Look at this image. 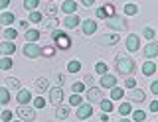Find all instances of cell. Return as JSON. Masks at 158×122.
<instances>
[{
    "label": "cell",
    "mask_w": 158,
    "mask_h": 122,
    "mask_svg": "<svg viewBox=\"0 0 158 122\" xmlns=\"http://www.w3.org/2000/svg\"><path fill=\"white\" fill-rule=\"evenodd\" d=\"M115 67H117L118 75H125V79H127V77L132 75V71H135V61H132V57H128V55H117Z\"/></svg>",
    "instance_id": "obj_1"
},
{
    "label": "cell",
    "mask_w": 158,
    "mask_h": 122,
    "mask_svg": "<svg viewBox=\"0 0 158 122\" xmlns=\"http://www.w3.org/2000/svg\"><path fill=\"white\" fill-rule=\"evenodd\" d=\"M52 36H53V41H56V45L59 47V49H69V47H71V40H69V36L63 33L61 30H56Z\"/></svg>",
    "instance_id": "obj_2"
},
{
    "label": "cell",
    "mask_w": 158,
    "mask_h": 122,
    "mask_svg": "<svg viewBox=\"0 0 158 122\" xmlns=\"http://www.w3.org/2000/svg\"><path fill=\"white\" fill-rule=\"evenodd\" d=\"M107 28H111V30H115V32L127 30V28H128L127 18H123V16H113V18H109V20H107Z\"/></svg>",
    "instance_id": "obj_3"
},
{
    "label": "cell",
    "mask_w": 158,
    "mask_h": 122,
    "mask_svg": "<svg viewBox=\"0 0 158 122\" xmlns=\"http://www.w3.org/2000/svg\"><path fill=\"white\" fill-rule=\"evenodd\" d=\"M18 116H20V120L32 122L34 118H36V110L30 108V106H18Z\"/></svg>",
    "instance_id": "obj_4"
},
{
    "label": "cell",
    "mask_w": 158,
    "mask_h": 122,
    "mask_svg": "<svg viewBox=\"0 0 158 122\" xmlns=\"http://www.w3.org/2000/svg\"><path fill=\"white\" fill-rule=\"evenodd\" d=\"M63 100V89L61 87H52V89H49V102H52V104H59V102Z\"/></svg>",
    "instance_id": "obj_5"
},
{
    "label": "cell",
    "mask_w": 158,
    "mask_h": 122,
    "mask_svg": "<svg viewBox=\"0 0 158 122\" xmlns=\"http://www.w3.org/2000/svg\"><path fill=\"white\" fill-rule=\"evenodd\" d=\"M24 55L30 57V59H36V57L42 55V49H40L36 43H26L24 45Z\"/></svg>",
    "instance_id": "obj_6"
},
{
    "label": "cell",
    "mask_w": 158,
    "mask_h": 122,
    "mask_svg": "<svg viewBox=\"0 0 158 122\" xmlns=\"http://www.w3.org/2000/svg\"><path fill=\"white\" fill-rule=\"evenodd\" d=\"M97 41L101 43V45H115V43H118V33H105V36H99Z\"/></svg>",
    "instance_id": "obj_7"
},
{
    "label": "cell",
    "mask_w": 158,
    "mask_h": 122,
    "mask_svg": "<svg viewBox=\"0 0 158 122\" xmlns=\"http://www.w3.org/2000/svg\"><path fill=\"white\" fill-rule=\"evenodd\" d=\"M91 114H93V106L91 104H85V102H83L81 106H77V120H85Z\"/></svg>",
    "instance_id": "obj_8"
},
{
    "label": "cell",
    "mask_w": 158,
    "mask_h": 122,
    "mask_svg": "<svg viewBox=\"0 0 158 122\" xmlns=\"http://www.w3.org/2000/svg\"><path fill=\"white\" fill-rule=\"evenodd\" d=\"M16 100L20 102V104H28L30 100H32V91H28V89H20L18 91V95H16Z\"/></svg>",
    "instance_id": "obj_9"
},
{
    "label": "cell",
    "mask_w": 158,
    "mask_h": 122,
    "mask_svg": "<svg viewBox=\"0 0 158 122\" xmlns=\"http://www.w3.org/2000/svg\"><path fill=\"white\" fill-rule=\"evenodd\" d=\"M87 99L91 102H101L103 100V91L99 89V87H93V89L87 91Z\"/></svg>",
    "instance_id": "obj_10"
},
{
    "label": "cell",
    "mask_w": 158,
    "mask_h": 122,
    "mask_svg": "<svg viewBox=\"0 0 158 122\" xmlns=\"http://www.w3.org/2000/svg\"><path fill=\"white\" fill-rule=\"evenodd\" d=\"M101 87H105V89H113V87H117V77L115 75H103L101 77Z\"/></svg>",
    "instance_id": "obj_11"
},
{
    "label": "cell",
    "mask_w": 158,
    "mask_h": 122,
    "mask_svg": "<svg viewBox=\"0 0 158 122\" xmlns=\"http://www.w3.org/2000/svg\"><path fill=\"white\" fill-rule=\"evenodd\" d=\"M138 43H140V40H138V36H135V33H131V36L127 37V49H128V51H138Z\"/></svg>",
    "instance_id": "obj_12"
},
{
    "label": "cell",
    "mask_w": 158,
    "mask_h": 122,
    "mask_svg": "<svg viewBox=\"0 0 158 122\" xmlns=\"http://www.w3.org/2000/svg\"><path fill=\"white\" fill-rule=\"evenodd\" d=\"M128 96H131L132 100H136V102H144V99H146V95H144L142 89H131L128 91Z\"/></svg>",
    "instance_id": "obj_13"
},
{
    "label": "cell",
    "mask_w": 158,
    "mask_h": 122,
    "mask_svg": "<svg viewBox=\"0 0 158 122\" xmlns=\"http://www.w3.org/2000/svg\"><path fill=\"white\" fill-rule=\"evenodd\" d=\"M61 10L67 12L69 16H73V12H77V2L75 0H65V2L61 4Z\"/></svg>",
    "instance_id": "obj_14"
},
{
    "label": "cell",
    "mask_w": 158,
    "mask_h": 122,
    "mask_svg": "<svg viewBox=\"0 0 158 122\" xmlns=\"http://www.w3.org/2000/svg\"><path fill=\"white\" fill-rule=\"evenodd\" d=\"M16 51V43H12V41H2L0 43V53H4V55H10V53H14Z\"/></svg>",
    "instance_id": "obj_15"
},
{
    "label": "cell",
    "mask_w": 158,
    "mask_h": 122,
    "mask_svg": "<svg viewBox=\"0 0 158 122\" xmlns=\"http://www.w3.org/2000/svg\"><path fill=\"white\" fill-rule=\"evenodd\" d=\"M95 30H97V22L95 20H85L83 22V33H85V36L95 33Z\"/></svg>",
    "instance_id": "obj_16"
},
{
    "label": "cell",
    "mask_w": 158,
    "mask_h": 122,
    "mask_svg": "<svg viewBox=\"0 0 158 122\" xmlns=\"http://www.w3.org/2000/svg\"><path fill=\"white\" fill-rule=\"evenodd\" d=\"M57 26H59L57 18H46V20H42V28H46V30H53V32H56Z\"/></svg>",
    "instance_id": "obj_17"
},
{
    "label": "cell",
    "mask_w": 158,
    "mask_h": 122,
    "mask_svg": "<svg viewBox=\"0 0 158 122\" xmlns=\"http://www.w3.org/2000/svg\"><path fill=\"white\" fill-rule=\"evenodd\" d=\"M144 55H146V57H156V55H158V43H156V41L148 43V45L144 47Z\"/></svg>",
    "instance_id": "obj_18"
},
{
    "label": "cell",
    "mask_w": 158,
    "mask_h": 122,
    "mask_svg": "<svg viewBox=\"0 0 158 122\" xmlns=\"http://www.w3.org/2000/svg\"><path fill=\"white\" fill-rule=\"evenodd\" d=\"M14 20H16V16H14L12 12H2L0 14V24H2V26H10Z\"/></svg>",
    "instance_id": "obj_19"
},
{
    "label": "cell",
    "mask_w": 158,
    "mask_h": 122,
    "mask_svg": "<svg viewBox=\"0 0 158 122\" xmlns=\"http://www.w3.org/2000/svg\"><path fill=\"white\" fill-rule=\"evenodd\" d=\"M56 12H57L56 2H46V4H44V14H46V16L53 18V16H56Z\"/></svg>",
    "instance_id": "obj_20"
},
{
    "label": "cell",
    "mask_w": 158,
    "mask_h": 122,
    "mask_svg": "<svg viewBox=\"0 0 158 122\" xmlns=\"http://www.w3.org/2000/svg\"><path fill=\"white\" fill-rule=\"evenodd\" d=\"M63 26L65 28H77L79 26V16H75V14H73V16H67L65 20H63Z\"/></svg>",
    "instance_id": "obj_21"
},
{
    "label": "cell",
    "mask_w": 158,
    "mask_h": 122,
    "mask_svg": "<svg viewBox=\"0 0 158 122\" xmlns=\"http://www.w3.org/2000/svg\"><path fill=\"white\" fill-rule=\"evenodd\" d=\"M48 87H49V83H48L46 77H40V79L36 81V89H38V92H46Z\"/></svg>",
    "instance_id": "obj_22"
},
{
    "label": "cell",
    "mask_w": 158,
    "mask_h": 122,
    "mask_svg": "<svg viewBox=\"0 0 158 122\" xmlns=\"http://www.w3.org/2000/svg\"><path fill=\"white\" fill-rule=\"evenodd\" d=\"M142 73H144V75H154V73H156V63L146 61L144 65H142Z\"/></svg>",
    "instance_id": "obj_23"
},
{
    "label": "cell",
    "mask_w": 158,
    "mask_h": 122,
    "mask_svg": "<svg viewBox=\"0 0 158 122\" xmlns=\"http://www.w3.org/2000/svg\"><path fill=\"white\" fill-rule=\"evenodd\" d=\"M123 96H125V91L121 87H113L111 89V100H121Z\"/></svg>",
    "instance_id": "obj_24"
},
{
    "label": "cell",
    "mask_w": 158,
    "mask_h": 122,
    "mask_svg": "<svg viewBox=\"0 0 158 122\" xmlns=\"http://www.w3.org/2000/svg\"><path fill=\"white\" fill-rule=\"evenodd\" d=\"M56 116L59 120H65L67 116H69V106H57V110H56Z\"/></svg>",
    "instance_id": "obj_25"
},
{
    "label": "cell",
    "mask_w": 158,
    "mask_h": 122,
    "mask_svg": "<svg viewBox=\"0 0 158 122\" xmlns=\"http://www.w3.org/2000/svg\"><path fill=\"white\" fill-rule=\"evenodd\" d=\"M38 37H40V32H38V30H28V32H26V40H28V43H36Z\"/></svg>",
    "instance_id": "obj_26"
},
{
    "label": "cell",
    "mask_w": 158,
    "mask_h": 122,
    "mask_svg": "<svg viewBox=\"0 0 158 122\" xmlns=\"http://www.w3.org/2000/svg\"><path fill=\"white\" fill-rule=\"evenodd\" d=\"M12 65H14V61L10 59V57H2V59H0V69L10 71V69H12Z\"/></svg>",
    "instance_id": "obj_27"
},
{
    "label": "cell",
    "mask_w": 158,
    "mask_h": 122,
    "mask_svg": "<svg viewBox=\"0 0 158 122\" xmlns=\"http://www.w3.org/2000/svg\"><path fill=\"white\" fill-rule=\"evenodd\" d=\"M8 102H10L8 89H2V87H0V104H8Z\"/></svg>",
    "instance_id": "obj_28"
},
{
    "label": "cell",
    "mask_w": 158,
    "mask_h": 122,
    "mask_svg": "<svg viewBox=\"0 0 158 122\" xmlns=\"http://www.w3.org/2000/svg\"><path fill=\"white\" fill-rule=\"evenodd\" d=\"M4 37H6V41L16 40V37H18V32L14 30V28H6V30H4Z\"/></svg>",
    "instance_id": "obj_29"
},
{
    "label": "cell",
    "mask_w": 158,
    "mask_h": 122,
    "mask_svg": "<svg viewBox=\"0 0 158 122\" xmlns=\"http://www.w3.org/2000/svg\"><path fill=\"white\" fill-rule=\"evenodd\" d=\"M79 69H81V63H79L77 59H73V61L67 63V71H69V73H77Z\"/></svg>",
    "instance_id": "obj_30"
},
{
    "label": "cell",
    "mask_w": 158,
    "mask_h": 122,
    "mask_svg": "<svg viewBox=\"0 0 158 122\" xmlns=\"http://www.w3.org/2000/svg\"><path fill=\"white\" fill-rule=\"evenodd\" d=\"M118 112H121V116H128L132 112V106L128 104V102H123V104L118 106Z\"/></svg>",
    "instance_id": "obj_31"
},
{
    "label": "cell",
    "mask_w": 158,
    "mask_h": 122,
    "mask_svg": "<svg viewBox=\"0 0 158 122\" xmlns=\"http://www.w3.org/2000/svg\"><path fill=\"white\" fill-rule=\"evenodd\" d=\"M101 108H103L105 114H107V112H113V100H105V99H103L101 100Z\"/></svg>",
    "instance_id": "obj_32"
},
{
    "label": "cell",
    "mask_w": 158,
    "mask_h": 122,
    "mask_svg": "<svg viewBox=\"0 0 158 122\" xmlns=\"http://www.w3.org/2000/svg\"><path fill=\"white\" fill-rule=\"evenodd\" d=\"M125 12H127V16H135V14L138 12L136 4H125Z\"/></svg>",
    "instance_id": "obj_33"
},
{
    "label": "cell",
    "mask_w": 158,
    "mask_h": 122,
    "mask_svg": "<svg viewBox=\"0 0 158 122\" xmlns=\"http://www.w3.org/2000/svg\"><path fill=\"white\" fill-rule=\"evenodd\" d=\"M69 104H71V106H81V104H83L81 95H71V99H69Z\"/></svg>",
    "instance_id": "obj_34"
},
{
    "label": "cell",
    "mask_w": 158,
    "mask_h": 122,
    "mask_svg": "<svg viewBox=\"0 0 158 122\" xmlns=\"http://www.w3.org/2000/svg\"><path fill=\"white\" fill-rule=\"evenodd\" d=\"M42 55H44V57H53V55H56V49H53L52 45H46V47L42 49Z\"/></svg>",
    "instance_id": "obj_35"
},
{
    "label": "cell",
    "mask_w": 158,
    "mask_h": 122,
    "mask_svg": "<svg viewBox=\"0 0 158 122\" xmlns=\"http://www.w3.org/2000/svg\"><path fill=\"white\" fill-rule=\"evenodd\" d=\"M6 85L10 87V89H20V81L14 79V77H8V79H6Z\"/></svg>",
    "instance_id": "obj_36"
},
{
    "label": "cell",
    "mask_w": 158,
    "mask_h": 122,
    "mask_svg": "<svg viewBox=\"0 0 158 122\" xmlns=\"http://www.w3.org/2000/svg\"><path fill=\"white\" fill-rule=\"evenodd\" d=\"M38 0H24V8H26V10H32L34 12V8H36L38 6Z\"/></svg>",
    "instance_id": "obj_37"
},
{
    "label": "cell",
    "mask_w": 158,
    "mask_h": 122,
    "mask_svg": "<svg viewBox=\"0 0 158 122\" xmlns=\"http://www.w3.org/2000/svg\"><path fill=\"white\" fill-rule=\"evenodd\" d=\"M132 118H135L136 122H144V118H146V112H144V110H136L135 114H132Z\"/></svg>",
    "instance_id": "obj_38"
},
{
    "label": "cell",
    "mask_w": 158,
    "mask_h": 122,
    "mask_svg": "<svg viewBox=\"0 0 158 122\" xmlns=\"http://www.w3.org/2000/svg\"><path fill=\"white\" fill-rule=\"evenodd\" d=\"M95 73H99V75H107V65H105V63H97V65H95Z\"/></svg>",
    "instance_id": "obj_39"
},
{
    "label": "cell",
    "mask_w": 158,
    "mask_h": 122,
    "mask_svg": "<svg viewBox=\"0 0 158 122\" xmlns=\"http://www.w3.org/2000/svg\"><path fill=\"white\" fill-rule=\"evenodd\" d=\"M73 92H75V95H81L83 91H85V85H83V83H73Z\"/></svg>",
    "instance_id": "obj_40"
},
{
    "label": "cell",
    "mask_w": 158,
    "mask_h": 122,
    "mask_svg": "<svg viewBox=\"0 0 158 122\" xmlns=\"http://www.w3.org/2000/svg\"><path fill=\"white\" fill-rule=\"evenodd\" d=\"M30 22L40 24V22H42V14H40V12H30Z\"/></svg>",
    "instance_id": "obj_41"
},
{
    "label": "cell",
    "mask_w": 158,
    "mask_h": 122,
    "mask_svg": "<svg viewBox=\"0 0 158 122\" xmlns=\"http://www.w3.org/2000/svg\"><path fill=\"white\" fill-rule=\"evenodd\" d=\"M125 85H127V89H136V81L132 79V77H127V79H125Z\"/></svg>",
    "instance_id": "obj_42"
},
{
    "label": "cell",
    "mask_w": 158,
    "mask_h": 122,
    "mask_svg": "<svg viewBox=\"0 0 158 122\" xmlns=\"http://www.w3.org/2000/svg\"><path fill=\"white\" fill-rule=\"evenodd\" d=\"M83 85H89L93 89L95 87V79H93V75H85V79H83Z\"/></svg>",
    "instance_id": "obj_43"
},
{
    "label": "cell",
    "mask_w": 158,
    "mask_h": 122,
    "mask_svg": "<svg viewBox=\"0 0 158 122\" xmlns=\"http://www.w3.org/2000/svg\"><path fill=\"white\" fill-rule=\"evenodd\" d=\"M103 8H105V12H107V16H109V18L115 16V6H113V4H107V6H103Z\"/></svg>",
    "instance_id": "obj_44"
},
{
    "label": "cell",
    "mask_w": 158,
    "mask_h": 122,
    "mask_svg": "<svg viewBox=\"0 0 158 122\" xmlns=\"http://www.w3.org/2000/svg\"><path fill=\"white\" fill-rule=\"evenodd\" d=\"M34 106H36V108H44V106H46V100H44L42 96H38V99H34Z\"/></svg>",
    "instance_id": "obj_45"
},
{
    "label": "cell",
    "mask_w": 158,
    "mask_h": 122,
    "mask_svg": "<svg viewBox=\"0 0 158 122\" xmlns=\"http://www.w3.org/2000/svg\"><path fill=\"white\" fill-rule=\"evenodd\" d=\"M154 36H156V32L152 30V28H146V30H144V37H146V40H154Z\"/></svg>",
    "instance_id": "obj_46"
},
{
    "label": "cell",
    "mask_w": 158,
    "mask_h": 122,
    "mask_svg": "<svg viewBox=\"0 0 158 122\" xmlns=\"http://www.w3.org/2000/svg\"><path fill=\"white\" fill-rule=\"evenodd\" d=\"M2 120H4V122L12 120V112H10V110H4V112H2Z\"/></svg>",
    "instance_id": "obj_47"
},
{
    "label": "cell",
    "mask_w": 158,
    "mask_h": 122,
    "mask_svg": "<svg viewBox=\"0 0 158 122\" xmlns=\"http://www.w3.org/2000/svg\"><path fill=\"white\" fill-rule=\"evenodd\" d=\"M95 14H97V18H109V16H107V12H105V8H97V12H95Z\"/></svg>",
    "instance_id": "obj_48"
},
{
    "label": "cell",
    "mask_w": 158,
    "mask_h": 122,
    "mask_svg": "<svg viewBox=\"0 0 158 122\" xmlns=\"http://www.w3.org/2000/svg\"><path fill=\"white\" fill-rule=\"evenodd\" d=\"M150 91L154 92V95H158V81H154V83L150 85Z\"/></svg>",
    "instance_id": "obj_49"
},
{
    "label": "cell",
    "mask_w": 158,
    "mask_h": 122,
    "mask_svg": "<svg viewBox=\"0 0 158 122\" xmlns=\"http://www.w3.org/2000/svg\"><path fill=\"white\" fill-rule=\"evenodd\" d=\"M150 110H152V112H158V100L150 102Z\"/></svg>",
    "instance_id": "obj_50"
},
{
    "label": "cell",
    "mask_w": 158,
    "mask_h": 122,
    "mask_svg": "<svg viewBox=\"0 0 158 122\" xmlns=\"http://www.w3.org/2000/svg\"><path fill=\"white\" fill-rule=\"evenodd\" d=\"M10 4V0H0V10H2V8H6Z\"/></svg>",
    "instance_id": "obj_51"
},
{
    "label": "cell",
    "mask_w": 158,
    "mask_h": 122,
    "mask_svg": "<svg viewBox=\"0 0 158 122\" xmlns=\"http://www.w3.org/2000/svg\"><path fill=\"white\" fill-rule=\"evenodd\" d=\"M81 4H83V6H91L93 0H81Z\"/></svg>",
    "instance_id": "obj_52"
},
{
    "label": "cell",
    "mask_w": 158,
    "mask_h": 122,
    "mask_svg": "<svg viewBox=\"0 0 158 122\" xmlns=\"http://www.w3.org/2000/svg\"><path fill=\"white\" fill-rule=\"evenodd\" d=\"M99 118H101V122H109V116H107V114H101Z\"/></svg>",
    "instance_id": "obj_53"
},
{
    "label": "cell",
    "mask_w": 158,
    "mask_h": 122,
    "mask_svg": "<svg viewBox=\"0 0 158 122\" xmlns=\"http://www.w3.org/2000/svg\"><path fill=\"white\" fill-rule=\"evenodd\" d=\"M118 122H131V120H128V118H121V120H118Z\"/></svg>",
    "instance_id": "obj_54"
},
{
    "label": "cell",
    "mask_w": 158,
    "mask_h": 122,
    "mask_svg": "<svg viewBox=\"0 0 158 122\" xmlns=\"http://www.w3.org/2000/svg\"><path fill=\"white\" fill-rule=\"evenodd\" d=\"M16 122H20V120H16Z\"/></svg>",
    "instance_id": "obj_55"
}]
</instances>
